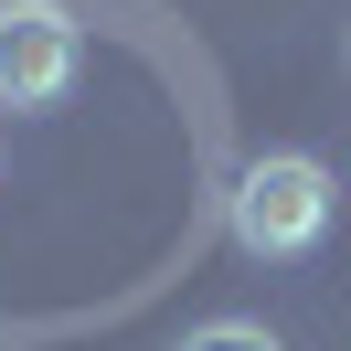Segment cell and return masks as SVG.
Returning a JSON list of instances; mask_svg holds the SVG:
<instances>
[{"label":"cell","instance_id":"obj_1","mask_svg":"<svg viewBox=\"0 0 351 351\" xmlns=\"http://www.w3.org/2000/svg\"><path fill=\"white\" fill-rule=\"evenodd\" d=\"M330 171L308 149H266V160H245V181H234V245L245 256H308V245L330 234Z\"/></svg>","mask_w":351,"mask_h":351},{"label":"cell","instance_id":"obj_2","mask_svg":"<svg viewBox=\"0 0 351 351\" xmlns=\"http://www.w3.org/2000/svg\"><path fill=\"white\" fill-rule=\"evenodd\" d=\"M75 64H86V43H75V22L53 11V0H11L0 11V107H64Z\"/></svg>","mask_w":351,"mask_h":351},{"label":"cell","instance_id":"obj_3","mask_svg":"<svg viewBox=\"0 0 351 351\" xmlns=\"http://www.w3.org/2000/svg\"><path fill=\"white\" fill-rule=\"evenodd\" d=\"M181 351H277V330H256V319H202Z\"/></svg>","mask_w":351,"mask_h":351}]
</instances>
